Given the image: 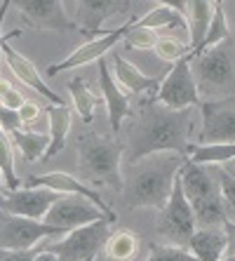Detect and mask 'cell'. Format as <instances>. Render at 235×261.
<instances>
[{"mask_svg":"<svg viewBox=\"0 0 235 261\" xmlns=\"http://www.w3.org/2000/svg\"><path fill=\"white\" fill-rule=\"evenodd\" d=\"M191 132V111H169L158 101L144 103L129 125V160L139 163L158 153L188 151Z\"/></svg>","mask_w":235,"mask_h":261,"instance_id":"obj_1","label":"cell"},{"mask_svg":"<svg viewBox=\"0 0 235 261\" xmlns=\"http://www.w3.org/2000/svg\"><path fill=\"white\" fill-rule=\"evenodd\" d=\"M188 155L184 153H158L151 158L139 160L134 174L122 186V200L127 207H153L165 210L176 174L184 167Z\"/></svg>","mask_w":235,"mask_h":261,"instance_id":"obj_2","label":"cell"},{"mask_svg":"<svg viewBox=\"0 0 235 261\" xmlns=\"http://www.w3.org/2000/svg\"><path fill=\"white\" fill-rule=\"evenodd\" d=\"M120 158L122 148L118 141L109 139V137H99L94 132L78 137V160L83 165V170L94 181L109 184L111 189L118 191L125 186L120 174Z\"/></svg>","mask_w":235,"mask_h":261,"instance_id":"obj_3","label":"cell"},{"mask_svg":"<svg viewBox=\"0 0 235 261\" xmlns=\"http://www.w3.org/2000/svg\"><path fill=\"white\" fill-rule=\"evenodd\" d=\"M155 101L169 111H186L198 103V83L191 73V57H184L165 71Z\"/></svg>","mask_w":235,"mask_h":261,"instance_id":"obj_4","label":"cell"},{"mask_svg":"<svg viewBox=\"0 0 235 261\" xmlns=\"http://www.w3.org/2000/svg\"><path fill=\"white\" fill-rule=\"evenodd\" d=\"M158 231H160V236L167 238L169 243H174V247H181V245L188 247V240L198 231L195 217H193V207H191L188 198L184 195L179 174H176L172 195H169L167 205H165V210H163V219H160V228H158Z\"/></svg>","mask_w":235,"mask_h":261,"instance_id":"obj_5","label":"cell"},{"mask_svg":"<svg viewBox=\"0 0 235 261\" xmlns=\"http://www.w3.org/2000/svg\"><path fill=\"white\" fill-rule=\"evenodd\" d=\"M59 228L42 224V221L0 212V249L26 252V249L38 247L40 240H45L49 236H59Z\"/></svg>","mask_w":235,"mask_h":261,"instance_id":"obj_6","label":"cell"},{"mask_svg":"<svg viewBox=\"0 0 235 261\" xmlns=\"http://www.w3.org/2000/svg\"><path fill=\"white\" fill-rule=\"evenodd\" d=\"M106 240H109V221H94L66 233L64 240L42 249L55 252L59 261H85L87 256H97L99 247H106Z\"/></svg>","mask_w":235,"mask_h":261,"instance_id":"obj_7","label":"cell"},{"mask_svg":"<svg viewBox=\"0 0 235 261\" xmlns=\"http://www.w3.org/2000/svg\"><path fill=\"white\" fill-rule=\"evenodd\" d=\"M94 221H109V219L97 205H92L87 198H80V195H64L61 200H57L49 207V212L42 219V224L55 226L61 233H71L80 226L94 224Z\"/></svg>","mask_w":235,"mask_h":261,"instance_id":"obj_8","label":"cell"},{"mask_svg":"<svg viewBox=\"0 0 235 261\" xmlns=\"http://www.w3.org/2000/svg\"><path fill=\"white\" fill-rule=\"evenodd\" d=\"M195 83L202 90H226L233 85V45L230 38L207 49L195 61Z\"/></svg>","mask_w":235,"mask_h":261,"instance_id":"obj_9","label":"cell"},{"mask_svg":"<svg viewBox=\"0 0 235 261\" xmlns=\"http://www.w3.org/2000/svg\"><path fill=\"white\" fill-rule=\"evenodd\" d=\"M12 5L19 10L21 21L29 29L59 31V33L78 29L75 21L66 14L64 3H59V0H14Z\"/></svg>","mask_w":235,"mask_h":261,"instance_id":"obj_10","label":"cell"},{"mask_svg":"<svg viewBox=\"0 0 235 261\" xmlns=\"http://www.w3.org/2000/svg\"><path fill=\"white\" fill-rule=\"evenodd\" d=\"M200 113H202L200 146L235 144V101L200 103Z\"/></svg>","mask_w":235,"mask_h":261,"instance_id":"obj_11","label":"cell"},{"mask_svg":"<svg viewBox=\"0 0 235 261\" xmlns=\"http://www.w3.org/2000/svg\"><path fill=\"white\" fill-rule=\"evenodd\" d=\"M64 195L57 193L52 189H17L3 193V207L0 212L17 214V217H26L33 221H42L45 214L49 212V207L57 200H61Z\"/></svg>","mask_w":235,"mask_h":261,"instance_id":"obj_12","label":"cell"},{"mask_svg":"<svg viewBox=\"0 0 235 261\" xmlns=\"http://www.w3.org/2000/svg\"><path fill=\"white\" fill-rule=\"evenodd\" d=\"M17 36H21V31H12V33H7V36L3 38V47H0L3 64H5V66L14 73V78H17L19 83H24L26 87H31L33 92H38L40 97H45L47 101L55 103V106H64L61 97L57 94V92L49 90L47 83H45V80H42V75L38 73V68L33 66V64H31L24 55H19L17 49L10 47V40H12V38H17Z\"/></svg>","mask_w":235,"mask_h":261,"instance_id":"obj_13","label":"cell"},{"mask_svg":"<svg viewBox=\"0 0 235 261\" xmlns=\"http://www.w3.org/2000/svg\"><path fill=\"white\" fill-rule=\"evenodd\" d=\"M137 24V17H129V21L122 26H118L115 31H109L106 36L101 38H94V40H90V43H85L83 47H78L73 55H68L64 61H59V64H52V66L47 68V78H52V75H57V73L61 71H71V68H78V66H85V64H90V61H97V59H103V55L109 52L111 47H113L115 43H120V40H125L127 31L132 29V26Z\"/></svg>","mask_w":235,"mask_h":261,"instance_id":"obj_14","label":"cell"},{"mask_svg":"<svg viewBox=\"0 0 235 261\" xmlns=\"http://www.w3.org/2000/svg\"><path fill=\"white\" fill-rule=\"evenodd\" d=\"M29 186L52 189V191H57V193H61V195H80V198H87L92 205H97L99 210L106 214V219H109L111 224L118 219V214L111 210V205H106V200H103L97 191L90 189V186H85L83 181H78L75 176L66 174V172H49V174H42V176H31Z\"/></svg>","mask_w":235,"mask_h":261,"instance_id":"obj_15","label":"cell"},{"mask_svg":"<svg viewBox=\"0 0 235 261\" xmlns=\"http://www.w3.org/2000/svg\"><path fill=\"white\" fill-rule=\"evenodd\" d=\"M132 3H122V0H83L75 3V26L85 36H106L109 31H101V24L111 17L127 12Z\"/></svg>","mask_w":235,"mask_h":261,"instance_id":"obj_16","label":"cell"},{"mask_svg":"<svg viewBox=\"0 0 235 261\" xmlns=\"http://www.w3.org/2000/svg\"><path fill=\"white\" fill-rule=\"evenodd\" d=\"M99 87H101L103 101H106V109H109L111 129L118 132L120 125H122V120L132 116V111H129V99H127V94L113 80V73H111L106 59H99Z\"/></svg>","mask_w":235,"mask_h":261,"instance_id":"obj_17","label":"cell"},{"mask_svg":"<svg viewBox=\"0 0 235 261\" xmlns=\"http://www.w3.org/2000/svg\"><path fill=\"white\" fill-rule=\"evenodd\" d=\"M179 181H181V189H184V195L188 198V202H195L200 198H207V195L217 193L219 186L214 184L212 179L210 170L205 165H195L186 158L184 167L179 170Z\"/></svg>","mask_w":235,"mask_h":261,"instance_id":"obj_18","label":"cell"},{"mask_svg":"<svg viewBox=\"0 0 235 261\" xmlns=\"http://www.w3.org/2000/svg\"><path fill=\"white\" fill-rule=\"evenodd\" d=\"M111 64H113V75L118 80V85H122L125 92H129V94H141V92H148V90H158L160 83H163V75L148 78L146 73H141L134 64L122 59L120 55L111 57Z\"/></svg>","mask_w":235,"mask_h":261,"instance_id":"obj_19","label":"cell"},{"mask_svg":"<svg viewBox=\"0 0 235 261\" xmlns=\"http://www.w3.org/2000/svg\"><path fill=\"white\" fill-rule=\"evenodd\" d=\"M214 7L217 3H207V0H195V3H186V24H188V45L191 52L202 45L207 31L212 26V17H214Z\"/></svg>","mask_w":235,"mask_h":261,"instance_id":"obj_20","label":"cell"},{"mask_svg":"<svg viewBox=\"0 0 235 261\" xmlns=\"http://www.w3.org/2000/svg\"><path fill=\"white\" fill-rule=\"evenodd\" d=\"M188 249L198 261H221L226 254V233L223 228L212 231H195L188 240Z\"/></svg>","mask_w":235,"mask_h":261,"instance_id":"obj_21","label":"cell"},{"mask_svg":"<svg viewBox=\"0 0 235 261\" xmlns=\"http://www.w3.org/2000/svg\"><path fill=\"white\" fill-rule=\"evenodd\" d=\"M45 111L49 116V146L45 153V160H47L61 153V148L66 144L68 129H71V109L64 103V106H49Z\"/></svg>","mask_w":235,"mask_h":261,"instance_id":"obj_22","label":"cell"},{"mask_svg":"<svg viewBox=\"0 0 235 261\" xmlns=\"http://www.w3.org/2000/svg\"><path fill=\"white\" fill-rule=\"evenodd\" d=\"M12 139V146L19 148L21 158L29 160V163H36V160L45 158L47 153V146H49V139L45 134H38V132H24V129H17V132L10 134Z\"/></svg>","mask_w":235,"mask_h":261,"instance_id":"obj_23","label":"cell"},{"mask_svg":"<svg viewBox=\"0 0 235 261\" xmlns=\"http://www.w3.org/2000/svg\"><path fill=\"white\" fill-rule=\"evenodd\" d=\"M68 92H71L73 106L78 111V116L83 118L85 122H92L94 111H97V106L101 103V97H97V94L87 87V83H85L83 78H73L71 83H68Z\"/></svg>","mask_w":235,"mask_h":261,"instance_id":"obj_24","label":"cell"},{"mask_svg":"<svg viewBox=\"0 0 235 261\" xmlns=\"http://www.w3.org/2000/svg\"><path fill=\"white\" fill-rule=\"evenodd\" d=\"M139 252V238L132 231H118L106 240V256L109 261H132Z\"/></svg>","mask_w":235,"mask_h":261,"instance_id":"obj_25","label":"cell"},{"mask_svg":"<svg viewBox=\"0 0 235 261\" xmlns=\"http://www.w3.org/2000/svg\"><path fill=\"white\" fill-rule=\"evenodd\" d=\"M230 38V29H228V24H226V14H223V10H221V3H217V7H214V17H212V26H210V31H207V36H205V40H202V45H200L195 52H191V59H198L202 52H207V49H212V47H217V45H221V43H226Z\"/></svg>","mask_w":235,"mask_h":261,"instance_id":"obj_26","label":"cell"},{"mask_svg":"<svg viewBox=\"0 0 235 261\" xmlns=\"http://www.w3.org/2000/svg\"><path fill=\"white\" fill-rule=\"evenodd\" d=\"M0 174L5 179L7 191H17L19 179L14 174V158H12V139L10 134H0Z\"/></svg>","mask_w":235,"mask_h":261,"instance_id":"obj_27","label":"cell"},{"mask_svg":"<svg viewBox=\"0 0 235 261\" xmlns=\"http://www.w3.org/2000/svg\"><path fill=\"white\" fill-rule=\"evenodd\" d=\"M155 55L160 57V59H165V61L176 64V61H181L184 57L191 55V47H188L186 43L176 40V38H160L158 45H155Z\"/></svg>","mask_w":235,"mask_h":261,"instance_id":"obj_28","label":"cell"},{"mask_svg":"<svg viewBox=\"0 0 235 261\" xmlns=\"http://www.w3.org/2000/svg\"><path fill=\"white\" fill-rule=\"evenodd\" d=\"M158 40H160V33L141 29V26H137V24L127 31V36H125L127 47H132V49H155Z\"/></svg>","mask_w":235,"mask_h":261,"instance_id":"obj_29","label":"cell"},{"mask_svg":"<svg viewBox=\"0 0 235 261\" xmlns=\"http://www.w3.org/2000/svg\"><path fill=\"white\" fill-rule=\"evenodd\" d=\"M219 191H221L226 219L235 224V179L233 176H228L223 170H219Z\"/></svg>","mask_w":235,"mask_h":261,"instance_id":"obj_30","label":"cell"},{"mask_svg":"<svg viewBox=\"0 0 235 261\" xmlns=\"http://www.w3.org/2000/svg\"><path fill=\"white\" fill-rule=\"evenodd\" d=\"M146 261H198L186 247H153Z\"/></svg>","mask_w":235,"mask_h":261,"instance_id":"obj_31","label":"cell"},{"mask_svg":"<svg viewBox=\"0 0 235 261\" xmlns=\"http://www.w3.org/2000/svg\"><path fill=\"white\" fill-rule=\"evenodd\" d=\"M26 103L24 94L17 90V87H12L7 80L0 78V106L7 111H19L21 106Z\"/></svg>","mask_w":235,"mask_h":261,"instance_id":"obj_32","label":"cell"},{"mask_svg":"<svg viewBox=\"0 0 235 261\" xmlns=\"http://www.w3.org/2000/svg\"><path fill=\"white\" fill-rule=\"evenodd\" d=\"M0 127H3L5 134H12V132L24 127V122L19 118V111H7L0 106Z\"/></svg>","mask_w":235,"mask_h":261,"instance_id":"obj_33","label":"cell"},{"mask_svg":"<svg viewBox=\"0 0 235 261\" xmlns=\"http://www.w3.org/2000/svg\"><path fill=\"white\" fill-rule=\"evenodd\" d=\"M40 247L26 249V252H10V249H0V261H33Z\"/></svg>","mask_w":235,"mask_h":261,"instance_id":"obj_34","label":"cell"},{"mask_svg":"<svg viewBox=\"0 0 235 261\" xmlns=\"http://www.w3.org/2000/svg\"><path fill=\"white\" fill-rule=\"evenodd\" d=\"M38 116H40V106L33 101H26L21 109H19V118H21V122L24 125H31V122H36Z\"/></svg>","mask_w":235,"mask_h":261,"instance_id":"obj_35","label":"cell"},{"mask_svg":"<svg viewBox=\"0 0 235 261\" xmlns=\"http://www.w3.org/2000/svg\"><path fill=\"white\" fill-rule=\"evenodd\" d=\"M223 233H226V256H235V224L233 221H226Z\"/></svg>","mask_w":235,"mask_h":261,"instance_id":"obj_36","label":"cell"},{"mask_svg":"<svg viewBox=\"0 0 235 261\" xmlns=\"http://www.w3.org/2000/svg\"><path fill=\"white\" fill-rule=\"evenodd\" d=\"M33 261H59V259H57L55 252H49V249H42L40 247V252L36 254V259H33Z\"/></svg>","mask_w":235,"mask_h":261,"instance_id":"obj_37","label":"cell"},{"mask_svg":"<svg viewBox=\"0 0 235 261\" xmlns=\"http://www.w3.org/2000/svg\"><path fill=\"white\" fill-rule=\"evenodd\" d=\"M221 10L226 14V19H230L235 26V3H221Z\"/></svg>","mask_w":235,"mask_h":261,"instance_id":"obj_38","label":"cell"},{"mask_svg":"<svg viewBox=\"0 0 235 261\" xmlns=\"http://www.w3.org/2000/svg\"><path fill=\"white\" fill-rule=\"evenodd\" d=\"M221 170H223V172H226V174H228V176H233V179H235V158H233V160H230V163L221 165Z\"/></svg>","mask_w":235,"mask_h":261,"instance_id":"obj_39","label":"cell"},{"mask_svg":"<svg viewBox=\"0 0 235 261\" xmlns=\"http://www.w3.org/2000/svg\"><path fill=\"white\" fill-rule=\"evenodd\" d=\"M0 207H3V174H0Z\"/></svg>","mask_w":235,"mask_h":261,"instance_id":"obj_40","label":"cell"},{"mask_svg":"<svg viewBox=\"0 0 235 261\" xmlns=\"http://www.w3.org/2000/svg\"><path fill=\"white\" fill-rule=\"evenodd\" d=\"M221 261H235V256H226V254H223V259Z\"/></svg>","mask_w":235,"mask_h":261,"instance_id":"obj_41","label":"cell"},{"mask_svg":"<svg viewBox=\"0 0 235 261\" xmlns=\"http://www.w3.org/2000/svg\"><path fill=\"white\" fill-rule=\"evenodd\" d=\"M94 259H97V256H87V259H85V261H94Z\"/></svg>","mask_w":235,"mask_h":261,"instance_id":"obj_42","label":"cell"}]
</instances>
